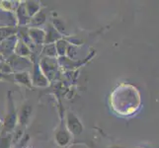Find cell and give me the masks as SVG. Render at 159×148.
Returning <instances> with one entry per match:
<instances>
[]
</instances>
